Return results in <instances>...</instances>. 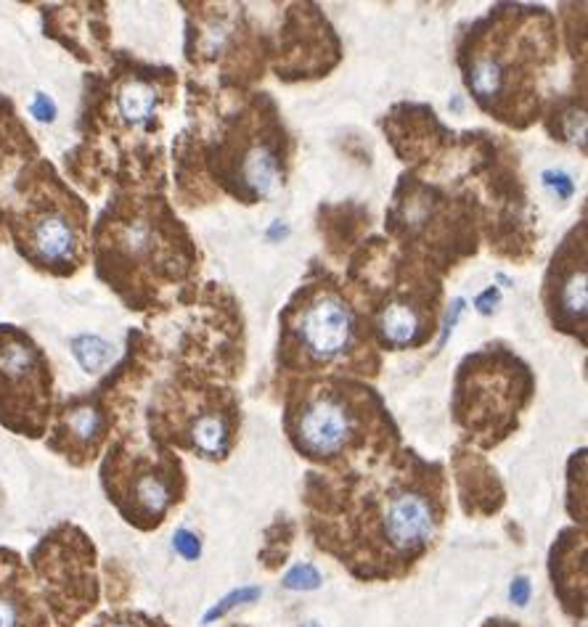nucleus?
Returning <instances> with one entry per match:
<instances>
[{
	"instance_id": "obj_3",
	"label": "nucleus",
	"mask_w": 588,
	"mask_h": 627,
	"mask_svg": "<svg viewBox=\"0 0 588 627\" xmlns=\"http://www.w3.org/2000/svg\"><path fill=\"white\" fill-rule=\"evenodd\" d=\"M35 585L57 627H75L98 603L96 550L77 527H58L32 550Z\"/></svg>"
},
{
	"instance_id": "obj_13",
	"label": "nucleus",
	"mask_w": 588,
	"mask_h": 627,
	"mask_svg": "<svg viewBox=\"0 0 588 627\" xmlns=\"http://www.w3.org/2000/svg\"><path fill=\"white\" fill-rule=\"evenodd\" d=\"M160 109V85L143 75H130L117 87V111L125 125L149 128Z\"/></svg>"
},
{
	"instance_id": "obj_22",
	"label": "nucleus",
	"mask_w": 588,
	"mask_h": 627,
	"mask_svg": "<svg viewBox=\"0 0 588 627\" xmlns=\"http://www.w3.org/2000/svg\"><path fill=\"white\" fill-rule=\"evenodd\" d=\"M531 580L525 577V574H520V577H514L511 580V585H509V599L514 601L517 606H528V601H531Z\"/></svg>"
},
{
	"instance_id": "obj_21",
	"label": "nucleus",
	"mask_w": 588,
	"mask_h": 627,
	"mask_svg": "<svg viewBox=\"0 0 588 627\" xmlns=\"http://www.w3.org/2000/svg\"><path fill=\"white\" fill-rule=\"evenodd\" d=\"M32 114H35L40 122H54V117H57V104H54V98L46 96V93H37L35 101H32Z\"/></svg>"
},
{
	"instance_id": "obj_17",
	"label": "nucleus",
	"mask_w": 588,
	"mask_h": 627,
	"mask_svg": "<svg viewBox=\"0 0 588 627\" xmlns=\"http://www.w3.org/2000/svg\"><path fill=\"white\" fill-rule=\"evenodd\" d=\"M263 596V591L257 588V585H250V588H239V591H231L225 599H221L207 614H204V625H212L215 620H223L225 614L231 612V609H236V606H242V603H253V601H257Z\"/></svg>"
},
{
	"instance_id": "obj_4",
	"label": "nucleus",
	"mask_w": 588,
	"mask_h": 627,
	"mask_svg": "<svg viewBox=\"0 0 588 627\" xmlns=\"http://www.w3.org/2000/svg\"><path fill=\"white\" fill-rule=\"evenodd\" d=\"M286 435L303 458L339 464L366 447L364 410L336 389L305 392L286 410Z\"/></svg>"
},
{
	"instance_id": "obj_12",
	"label": "nucleus",
	"mask_w": 588,
	"mask_h": 627,
	"mask_svg": "<svg viewBox=\"0 0 588 627\" xmlns=\"http://www.w3.org/2000/svg\"><path fill=\"white\" fill-rule=\"evenodd\" d=\"M467 464L472 466V474H467V471H461L456 466L464 511L467 514H493V511H499L501 503H504V490H501L496 474L488 468L485 461H477L472 456L467 458Z\"/></svg>"
},
{
	"instance_id": "obj_9",
	"label": "nucleus",
	"mask_w": 588,
	"mask_h": 627,
	"mask_svg": "<svg viewBox=\"0 0 588 627\" xmlns=\"http://www.w3.org/2000/svg\"><path fill=\"white\" fill-rule=\"evenodd\" d=\"M107 432H109V421L101 400L83 397V400H72L58 413L57 429L48 445L75 466H85L98 456Z\"/></svg>"
},
{
	"instance_id": "obj_23",
	"label": "nucleus",
	"mask_w": 588,
	"mask_h": 627,
	"mask_svg": "<svg viewBox=\"0 0 588 627\" xmlns=\"http://www.w3.org/2000/svg\"><path fill=\"white\" fill-rule=\"evenodd\" d=\"M499 300H501V292H499L496 286H490V289H485V292L477 297L475 307L482 313V315H490V313H493V307L499 304Z\"/></svg>"
},
{
	"instance_id": "obj_7",
	"label": "nucleus",
	"mask_w": 588,
	"mask_h": 627,
	"mask_svg": "<svg viewBox=\"0 0 588 627\" xmlns=\"http://www.w3.org/2000/svg\"><path fill=\"white\" fill-rule=\"evenodd\" d=\"M356 331L353 310L335 292H315L310 294L303 310L294 313L292 334L297 336L300 347L315 363H332L335 357L350 347Z\"/></svg>"
},
{
	"instance_id": "obj_6",
	"label": "nucleus",
	"mask_w": 588,
	"mask_h": 627,
	"mask_svg": "<svg viewBox=\"0 0 588 627\" xmlns=\"http://www.w3.org/2000/svg\"><path fill=\"white\" fill-rule=\"evenodd\" d=\"M61 189H46L29 201L25 215L16 220V244L29 262L51 273H72L83 260V207Z\"/></svg>"
},
{
	"instance_id": "obj_11",
	"label": "nucleus",
	"mask_w": 588,
	"mask_h": 627,
	"mask_svg": "<svg viewBox=\"0 0 588 627\" xmlns=\"http://www.w3.org/2000/svg\"><path fill=\"white\" fill-rule=\"evenodd\" d=\"M586 535L583 529H564L552 548V580L562 601V609L583 627L586 625Z\"/></svg>"
},
{
	"instance_id": "obj_15",
	"label": "nucleus",
	"mask_w": 588,
	"mask_h": 627,
	"mask_svg": "<svg viewBox=\"0 0 588 627\" xmlns=\"http://www.w3.org/2000/svg\"><path fill=\"white\" fill-rule=\"evenodd\" d=\"M72 355L75 360L83 365L88 374H98L101 368L109 365L112 360V344L104 342L101 336H93V334H83L77 339H72Z\"/></svg>"
},
{
	"instance_id": "obj_2",
	"label": "nucleus",
	"mask_w": 588,
	"mask_h": 627,
	"mask_svg": "<svg viewBox=\"0 0 588 627\" xmlns=\"http://www.w3.org/2000/svg\"><path fill=\"white\" fill-rule=\"evenodd\" d=\"M101 482L117 511L139 529L160 527L186 492L183 466L172 453H133L122 442L109 450Z\"/></svg>"
},
{
	"instance_id": "obj_19",
	"label": "nucleus",
	"mask_w": 588,
	"mask_h": 627,
	"mask_svg": "<svg viewBox=\"0 0 588 627\" xmlns=\"http://www.w3.org/2000/svg\"><path fill=\"white\" fill-rule=\"evenodd\" d=\"M172 548H175L186 561H196V559L201 556V543H199V538H196L191 529H178V532L172 535Z\"/></svg>"
},
{
	"instance_id": "obj_27",
	"label": "nucleus",
	"mask_w": 588,
	"mask_h": 627,
	"mask_svg": "<svg viewBox=\"0 0 588 627\" xmlns=\"http://www.w3.org/2000/svg\"><path fill=\"white\" fill-rule=\"evenodd\" d=\"M231 627H247V625H231Z\"/></svg>"
},
{
	"instance_id": "obj_26",
	"label": "nucleus",
	"mask_w": 588,
	"mask_h": 627,
	"mask_svg": "<svg viewBox=\"0 0 588 627\" xmlns=\"http://www.w3.org/2000/svg\"><path fill=\"white\" fill-rule=\"evenodd\" d=\"M271 236H286V228H284L281 222H276V225L271 228Z\"/></svg>"
},
{
	"instance_id": "obj_24",
	"label": "nucleus",
	"mask_w": 588,
	"mask_h": 627,
	"mask_svg": "<svg viewBox=\"0 0 588 627\" xmlns=\"http://www.w3.org/2000/svg\"><path fill=\"white\" fill-rule=\"evenodd\" d=\"M461 310H464V300H453V304H450V310H449V318H446V328H443V336H440V344H438V347H443V344L449 342L450 331H453V326H456V321H459Z\"/></svg>"
},
{
	"instance_id": "obj_14",
	"label": "nucleus",
	"mask_w": 588,
	"mask_h": 627,
	"mask_svg": "<svg viewBox=\"0 0 588 627\" xmlns=\"http://www.w3.org/2000/svg\"><path fill=\"white\" fill-rule=\"evenodd\" d=\"M377 331L385 339V344L406 347V344H417L419 342L424 321H421V313L414 304L390 302L387 307H382V313L377 318Z\"/></svg>"
},
{
	"instance_id": "obj_8",
	"label": "nucleus",
	"mask_w": 588,
	"mask_h": 627,
	"mask_svg": "<svg viewBox=\"0 0 588 627\" xmlns=\"http://www.w3.org/2000/svg\"><path fill=\"white\" fill-rule=\"evenodd\" d=\"M546 304L554 326L578 331L586 321V246L567 242L554 257L546 278Z\"/></svg>"
},
{
	"instance_id": "obj_10",
	"label": "nucleus",
	"mask_w": 588,
	"mask_h": 627,
	"mask_svg": "<svg viewBox=\"0 0 588 627\" xmlns=\"http://www.w3.org/2000/svg\"><path fill=\"white\" fill-rule=\"evenodd\" d=\"M48 609L25 561L0 548V627H51Z\"/></svg>"
},
{
	"instance_id": "obj_18",
	"label": "nucleus",
	"mask_w": 588,
	"mask_h": 627,
	"mask_svg": "<svg viewBox=\"0 0 588 627\" xmlns=\"http://www.w3.org/2000/svg\"><path fill=\"white\" fill-rule=\"evenodd\" d=\"M321 582H324V577H321V572L313 564H297V567H292L289 572L284 574V580H281V585L286 591H303V593L305 591H318Z\"/></svg>"
},
{
	"instance_id": "obj_20",
	"label": "nucleus",
	"mask_w": 588,
	"mask_h": 627,
	"mask_svg": "<svg viewBox=\"0 0 588 627\" xmlns=\"http://www.w3.org/2000/svg\"><path fill=\"white\" fill-rule=\"evenodd\" d=\"M543 183L557 193L560 199H570V196L575 193L573 178H570L567 172H562V170H546V172H543Z\"/></svg>"
},
{
	"instance_id": "obj_25",
	"label": "nucleus",
	"mask_w": 588,
	"mask_h": 627,
	"mask_svg": "<svg viewBox=\"0 0 588 627\" xmlns=\"http://www.w3.org/2000/svg\"><path fill=\"white\" fill-rule=\"evenodd\" d=\"M482 627H522L520 622H511V620H504V617H496V620H488Z\"/></svg>"
},
{
	"instance_id": "obj_1",
	"label": "nucleus",
	"mask_w": 588,
	"mask_h": 627,
	"mask_svg": "<svg viewBox=\"0 0 588 627\" xmlns=\"http://www.w3.org/2000/svg\"><path fill=\"white\" fill-rule=\"evenodd\" d=\"M308 532L353 577H406L435 546L449 514L440 464L417 453L382 456L366 468L308 474Z\"/></svg>"
},
{
	"instance_id": "obj_16",
	"label": "nucleus",
	"mask_w": 588,
	"mask_h": 627,
	"mask_svg": "<svg viewBox=\"0 0 588 627\" xmlns=\"http://www.w3.org/2000/svg\"><path fill=\"white\" fill-rule=\"evenodd\" d=\"M90 627H170L165 620L160 617H151V614H143V612H130V609H122V612H109L104 617L96 620V625Z\"/></svg>"
},
{
	"instance_id": "obj_5",
	"label": "nucleus",
	"mask_w": 588,
	"mask_h": 627,
	"mask_svg": "<svg viewBox=\"0 0 588 627\" xmlns=\"http://www.w3.org/2000/svg\"><path fill=\"white\" fill-rule=\"evenodd\" d=\"M51 371L25 331L0 326V421L25 437H40L48 418Z\"/></svg>"
}]
</instances>
